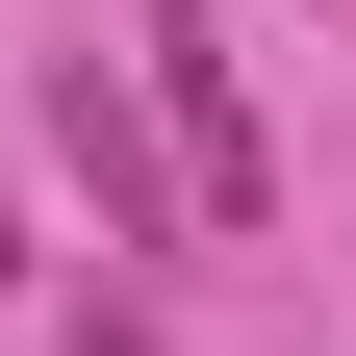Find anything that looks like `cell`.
I'll return each instance as SVG.
<instances>
[{"label": "cell", "mask_w": 356, "mask_h": 356, "mask_svg": "<svg viewBox=\"0 0 356 356\" xmlns=\"http://www.w3.org/2000/svg\"><path fill=\"white\" fill-rule=\"evenodd\" d=\"M51 178L102 204V254H204V229H178V153H153V102H127L102 51H51Z\"/></svg>", "instance_id": "cell-2"}, {"label": "cell", "mask_w": 356, "mask_h": 356, "mask_svg": "<svg viewBox=\"0 0 356 356\" xmlns=\"http://www.w3.org/2000/svg\"><path fill=\"white\" fill-rule=\"evenodd\" d=\"M76 356H178V331H153V305H76Z\"/></svg>", "instance_id": "cell-3"}, {"label": "cell", "mask_w": 356, "mask_h": 356, "mask_svg": "<svg viewBox=\"0 0 356 356\" xmlns=\"http://www.w3.org/2000/svg\"><path fill=\"white\" fill-rule=\"evenodd\" d=\"M127 102H153V153H178V229H204V254H254V229H280V127H254V76H229V26H204V0H153Z\"/></svg>", "instance_id": "cell-1"}]
</instances>
